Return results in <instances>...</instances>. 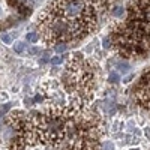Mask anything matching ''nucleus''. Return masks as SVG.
Wrapping results in <instances>:
<instances>
[{
  "label": "nucleus",
  "mask_w": 150,
  "mask_h": 150,
  "mask_svg": "<svg viewBox=\"0 0 150 150\" xmlns=\"http://www.w3.org/2000/svg\"><path fill=\"white\" fill-rule=\"evenodd\" d=\"M45 42L66 44L80 41L95 27V12L84 0H53L38 17Z\"/></svg>",
  "instance_id": "f257e3e1"
},
{
  "label": "nucleus",
  "mask_w": 150,
  "mask_h": 150,
  "mask_svg": "<svg viewBox=\"0 0 150 150\" xmlns=\"http://www.w3.org/2000/svg\"><path fill=\"white\" fill-rule=\"evenodd\" d=\"M92 83H93V71L89 68V63L83 59L81 54H75L66 65L65 71V84L69 90H72L71 105L75 108L81 107L80 93H87L90 98L92 95Z\"/></svg>",
  "instance_id": "f03ea898"
},
{
  "label": "nucleus",
  "mask_w": 150,
  "mask_h": 150,
  "mask_svg": "<svg viewBox=\"0 0 150 150\" xmlns=\"http://www.w3.org/2000/svg\"><path fill=\"white\" fill-rule=\"evenodd\" d=\"M101 108L107 112L108 116H112L116 112V105H114V102H111V101H105L104 105H101Z\"/></svg>",
  "instance_id": "7ed1b4c3"
},
{
  "label": "nucleus",
  "mask_w": 150,
  "mask_h": 150,
  "mask_svg": "<svg viewBox=\"0 0 150 150\" xmlns=\"http://www.w3.org/2000/svg\"><path fill=\"white\" fill-rule=\"evenodd\" d=\"M111 14H112V17H116V18H123L125 14H126V11H125L123 6H116L114 9L111 11Z\"/></svg>",
  "instance_id": "20e7f679"
},
{
  "label": "nucleus",
  "mask_w": 150,
  "mask_h": 150,
  "mask_svg": "<svg viewBox=\"0 0 150 150\" xmlns=\"http://www.w3.org/2000/svg\"><path fill=\"white\" fill-rule=\"evenodd\" d=\"M24 48H26V44H24V42H17V44L14 45L15 53H18V54H21V53L24 51Z\"/></svg>",
  "instance_id": "39448f33"
},
{
  "label": "nucleus",
  "mask_w": 150,
  "mask_h": 150,
  "mask_svg": "<svg viewBox=\"0 0 150 150\" xmlns=\"http://www.w3.org/2000/svg\"><path fill=\"white\" fill-rule=\"evenodd\" d=\"M38 39H39V33H36V32L27 33V41L29 42H36Z\"/></svg>",
  "instance_id": "423d86ee"
},
{
  "label": "nucleus",
  "mask_w": 150,
  "mask_h": 150,
  "mask_svg": "<svg viewBox=\"0 0 150 150\" xmlns=\"http://www.w3.org/2000/svg\"><path fill=\"white\" fill-rule=\"evenodd\" d=\"M117 69H120L122 72H126L129 69V63H126V62H119V63H116Z\"/></svg>",
  "instance_id": "0eeeda50"
},
{
  "label": "nucleus",
  "mask_w": 150,
  "mask_h": 150,
  "mask_svg": "<svg viewBox=\"0 0 150 150\" xmlns=\"http://www.w3.org/2000/svg\"><path fill=\"white\" fill-rule=\"evenodd\" d=\"M108 81L112 83V84H117L119 83V74L117 72H111L110 77H108Z\"/></svg>",
  "instance_id": "6e6552de"
},
{
  "label": "nucleus",
  "mask_w": 150,
  "mask_h": 150,
  "mask_svg": "<svg viewBox=\"0 0 150 150\" xmlns=\"http://www.w3.org/2000/svg\"><path fill=\"white\" fill-rule=\"evenodd\" d=\"M66 50H68V45L66 44H57L56 45V51L57 53H65Z\"/></svg>",
  "instance_id": "1a4fd4ad"
},
{
  "label": "nucleus",
  "mask_w": 150,
  "mask_h": 150,
  "mask_svg": "<svg viewBox=\"0 0 150 150\" xmlns=\"http://www.w3.org/2000/svg\"><path fill=\"white\" fill-rule=\"evenodd\" d=\"M50 62H51V65H60L62 62H63V57H62V56H56L53 59H50Z\"/></svg>",
  "instance_id": "9d476101"
},
{
  "label": "nucleus",
  "mask_w": 150,
  "mask_h": 150,
  "mask_svg": "<svg viewBox=\"0 0 150 150\" xmlns=\"http://www.w3.org/2000/svg\"><path fill=\"white\" fill-rule=\"evenodd\" d=\"M102 150H114V146H112L111 141H105L102 144Z\"/></svg>",
  "instance_id": "9b49d317"
},
{
  "label": "nucleus",
  "mask_w": 150,
  "mask_h": 150,
  "mask_svg": "<svg viewBox=\"0 0 150 150\" xmlns=\"http://www.w3.org/2000/svg\"><path fill=\"white\" fill-rule=\"evenodd\" d=\"M2 41H3L5 44H11V42H12V38H11L8 33H2Z\"/></svg>",
  "instance_id": "f8f14e48"
},
{
  "label": "nucleus",
  "mask_w": 150,
  "mask_h": 150,
  "mask_svg": "<svg viewBox=\"0 0 150 150\" xmlns=\"http://www.w3.org/2000/svg\"><path fill=\"white\" fill-rule=\"evenodd\" d=\"M144 137L147 138V141H150V128H144Z\"/></svg>",
  "instance_id": "ddd939ff"
},
{
  "label": "nucleus",
  "mask_w": 150,
  "mask_h": 150,
  "mask_svg": "<svg viewBox=\"0 0 150 150\" xmlns=\"http://www.w3.org/2000/svg\"><path fill=\"white\" fill-rule=\"evenodd\" d=\"M120 122H114V123H112V131H119V126H120Z\"/></svg>",
  "instance_id": "4468645a"
},
{
  "label": "nucleus",
  "mask_w": 150,
  "mask_h": 150,
  "mask_svg": "<svg viewBox=\"0 0 150 150\" xmlns=\"http://www.w3.org/2000/svg\"><path fill=\"white\" fill-rule=\"evenodd\" d=\"M110 39H111L110 36H108V38H105V39H104V47H105V48H110Z\"/></svg>",
  "instance_id": "2eb2a0df"
},
{
  "label": "nucleus",
  "mask_w": 150,
  "mask_h": 150,
  "mask_svg": "<svg viewBox=\"0 0 150 150\" xmlns=\"http://www.w3.org/2000/svg\"><path fill=\"white\" fill-rule=\"evenodd\" d=\"M131 80H134V75H128V77H126V78L123 80V83H129Z\"/></svg>",
  "instance_id": "dca6fc26"
},
{
  "label": "nucleus",
  "mask_w": 150,
  "mask_h": 150,
  "mask_svg": "<svg viewBox=\"0 0 150 150\" xmlns=\"http://www.w3.org/2000/svg\"><path fill=\"white\" fill-rule=\"evenodd\" d=\"M35 53H38V48H32L30 50V54H35Z\"/></svg>",
  "instance_id": "f3484780"
},
{
  "label": "nucleus",
  "mask_w": 150,
  "mask_h": 150,
  "mask_svg": "<svg viewBox=\"0 0 150 150\" xmlns=\"http://www.w3.org/2000/svg\"><path fill=\"white\" fill-rule=\"evenodd\" d=\"M131 150H141V149H138V147H137V149H131Z\"/></svg>",
  "instance_id": "a211bd4d"
},
{
  "label": "nucleus",
  "mask_w": 150,
  "mask_h": 150,
  "mask_svg": "<svg viewBox=\"0 0 150 150\" xmlns=\"http://www.w3.org/2000/svg\"><path fill=\"white\" fill-rule=\"evenodd\" d=\"M147 95H149V93H147ZM144 96H146V95H144ZM138 98H141V96H138ZM149 101H150V99H149ZM147 104H149V102H147ZM146 107H147V105H146Z\"/></svg>",
  "instance_id": "6ab92c4d"
},
{
  "label": "nucleus",
  "mask_w": 150,
  "mask_h": 150,
  "mask_svg": "<svg viewBox=\"0 0 150 150\" xmlns=\"http://www.w3.org/2000/svg\"><path fill=\"white\" fill-rule=\"evenodd\" d=\"M0 15H2V8H0Z\"/></svg>",
  "instance_id": "aec40b11"
}]
</instances>
